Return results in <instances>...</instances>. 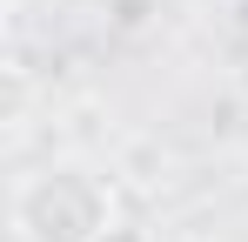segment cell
Listing matches in <instances>:
<instances>
[{
	"label": "cell",
	"instance_id": "1",
	"mask_svg": "<svg viewBox=\"0 0 248 242\" xmlns=\"http://www.w3.org/2000/svg\"><path fill=\"white\" fill-rule=\"evenodd\" d=\"M14 236L20 242H108L114 236V189L87 161H47L14 189Z\"/></svg>",
	"mask_w": 248,
	"mask_h": 242
}]
</instances>
